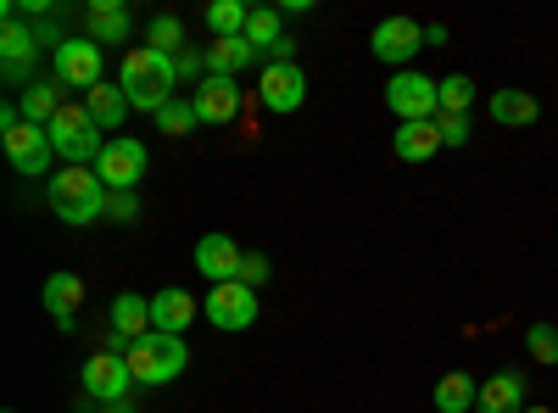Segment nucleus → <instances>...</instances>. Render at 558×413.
<instances>
[{"label": "nucleus", "mask_w": 558, "mask_h": 413, "mask_svg": "<svg viewBox=\"0 0 558 413\" xmlns=\"http://www.w3.org/2000/svg\"><path fill=\"white\" fill-rule=\"evenodd\" d=\"M118 84H123V96H129L134 112H151L157 118L173 101V89H179V57L157 51V45H134V51H123Z\"/></svg>", "instance_id": "obj_1"}, {"label": "nucleus", "mask_w": 558, "mask_h": 413, "mask_svg": "<svg viewBox=\"0 0 558 413\" xmlns=\"http://www.w3.org/2000/svg\"><path fill=\"white\" fill-rule=\"evenodd\" d=\"M45 202H51V212H57L62 223L84 229V223L107 218V202H112V191H107L101 179H96V168H62V173H51V179H45Z\"/></svg>", "instance_id": "obj_2"}, {"label": "nucleus", "mask_w": 558, "mask_h": 413, "mask_svg": "<svg viewBox=\"0 0 558 413\" xmlns=\"http://www.w3.org/2000/svg\"><path fill=\"white\" fill-rule=\"evenodd\" d=\"M123 357H129L134 386H168V380H179L184 369H191V347H184V336H162V330L129 341Z\"/></svg>", "instance_id": "obj_3"}, {"label": "nucleus", "mask_w": 558, "mask_h": 413, "mask_svg": "<svg viewBox=\"0 0 558 413\" xmlns=\"http://www.w3.org/2000/svg\"><path fill=\"white\" fill-rule=\"evenodd\" d=\"M51 146L68 168H96V157L107 151V134L96 129V118L84 112V101H62V112L51 118Z\"/></svg>", "instance_id": "obj_4"}, {"label": "nucleus", "mask_w": 558, "mask_h": 413, "mask_svg": "<svg viewBox=\"0 0 558 413\" xmlns=\"http://www.w3.org/2000/svg\"><path fill=\"white\" fill-rule=\"evenodd\" d=\"M51 84H62V89H96V84H107L101 78V45L96 39H84V34H73V39H57L51 45Z\"/></svg>", "instance_id": "obj_5"}, {"label": "nucleus", "mask_w": 558, "mask_h": 413, "mask_svg": "<svg viewBox=\"0 0 558 413\" xmlns=\"http://www.w3.org/2000/svg\"><path fill=\"white\" fill-rule=\"evenodd\" d=\"M129 386H134V375H129V357L123 352H89L84 357V369H78V391L89 397V402H129Z\"/></svg>", "instance_id": "obj_6"}, {"label": "nucleus", "mask_w": 558, "mask_h": 413, "mask_svg": "<svg viewBox=\"0 0 558 413\" xmlns=\"http://www.w3.org/2000/svg\"><path fill=\"white\" fill-rule=\"evenodd\" d=\"M386 107H391V118L397 123H430L436 112H441V101H436V78H425V73H391V84H386Z\"/></svg>", "instance_id": "obj_7"}, {"label": "nucleus", "mask_w": 558, "mask_h": 413, "mask_svg": "<svg viewBox=\"0 0 558 413\" xmlns=\"http://www.w3.org/2000/svg\"><path fill=\"white\" fill-rule=\"evenodd\" d=\"M146 162H151V151L140 146V141H129V134H112L107 141V151L96 157V179L118 196V191H134L140 179H146Z\"/></svg>", "instance_id": "obj_8"}, {"label": "nucleus", "mask_w": 558, "mask_h": 413, "mask_svg": "<svg viewBox=\"0 0 558 413\" xmlns=\"http://www.w3.org/2000/svg\"><path fill=\"white\" fill-rule=\"evenodd\" d=\"M202 318L213 330H252L257 325V291L252 286H241V280H229V286H213L207 291V302H202Z\"/></svg>", "instance_id": "obj_9"}, {"label": "nucleus", "mask_w": 558, "mask_h": 413, "mask_svg": "<svg viewBox=\"0 0 558 413\" xmlns=\"http://www.w3.org/2000/svg\"><path fill=\"white\" fill-rule=\"evenodd\" d=\"M368 51H375L386 68L408 73V62L425 51V28H418L413 17H386V23H375V34H368Z\"/></svg>", "instance_id": "obj_10"}, {"label": "nucleus", "mask_w": 558, "mask_h": 413, "mask_svg": "<svg viewBox=\"0 0 558 413\" xmlns=\"http://www.w3.org/2000/svg\"><path fill=\"white\" fill-rule=\"evenodd\" d=\"M0 141H7V157H12V168L23 179H45V173H51L57 146H51V134H45L39 123H17V129L0 134Z\"/></svg>", "instance_id": "obj_11"}, {"label": "nucleus", "mask_w": 558, "mask_h": 413, "mask_svg": "<svg viewBox=\"0 0 558 413\" xmlns=\"http://www.w3.org/2000/svg\"><path fill=\"white\" fill-rule=\"evenodd\" d=\"M257 101L268 107V112H296L302 101H307V73H302V62H286V68H263V78H257Z\"/></svg>", "instance_id": "obj_12"}, {"label": "nucleus", "mask_w": 558, "mask_h": 413, "mask_svg": "<svg viewBox=\"0 0 558 413\" xmlns=\"http://www.w3.org/2000/svg\"><path fill=\"white\" fill-rule=\"evenodd\" d=\"M191 101H196V118L213 123V129H218V123H235V118H241V84L207 73V78L196 84V96H191Z\"/></svg>", "instance_id": "obj_13"}, {"label": "nucleus", "mask_w": 558, "mask_h": 413, "mask_svg": "<svg viewBox=\"0 0 558 413\" xmlns=\"http://www.w3.org/2000/svg\"><path fill=\"white\" fill-rule=\"evenodd\" d=\"M241 263H246V252L229 241V235H202L196 241V274H202V280H213V286L241 280Z\"/></svg>", "instance_id": "obj_14"}, {"label": "nucleus", "mask_w": 558, "mask_h": 413, "mask_svg": "<svg viewBox=\"0 0 558 413\" xmlns=\"http://www.w3.org/2000/svg\"><path fill=\"white\" fill-rule=\"evenodd\" d=\"M196 318H202V302L184 286H168V291L151 296V330H162V336H184Z\"/></svg>", "instance_id": "obj_15"}, {"label": "nucleus", "mask_w": 558, "mask_h": 413, "mask_svg": "<svg viewBox=\"0 0 558 413\" xmlns=\"http://www.w3.org/2000/svg\"><path fill=\"white\" fill-rule=\"evenodd\" d=\"M129 34H134V12L123 7V0H89V7H84V39L123 45Z\"/></svg>", "instance_id": "obj_16"}, {"label": "nucleus", "mask_w": 558, "mask_h": 413, "mask_svg": "<svg viewBox=\"0 0 558 413\" xmlns=\"http://www.w3.org/2000/svg\"><path fill=\"white\" fill-rule=\"evenodd\" d=\"M525 408H531V386L520 369H497L492 380H481L475 413H525Z\"/></svg>", "instance_id": "obj_17"}, {"label": "nucleus", "mask_w": 558, "mask_h": 413, "mask_svg": "<svg viewBox=\"0 0 558 413\" xmlns=\"http://www.w3.org/2000/svg\"><path fill=\"white\" fill-rule=\"evenodd\" d=\"M34 51H39V34L23 17H7V28H0V68H7L12 84H34L28 78V57Z\"/></svg>", "instance_id": "obj_18"}, {"label": "nucleus", "mask_w": 558, "mask_h": 413, "mask_svg": "<svg viewBox=\"0 0 558 413\" xmlns=\"http://www.w3.org/2000/svg\"><path fill=\"white\" fill-rule=\"evenodd\" d=\"M78 307H84V280H78V274H51V280H45V313L57 318L62 336L78 325V318H73Z\"/></svg>", "instance_id": "obj_19"}, {"label": "nucleus", "mask_w": 558, "mask_h": 413, "mask_svg": "<svg viewBox=\"0 0 558 413\" xmlns=\"http://www.w3.org/2000/svg\"><path fill=\"white\" fill-rule=\"evenodd\" d=\"M486 112H492V123H502V129H531V123L542 118V101L531 96V89H492Z\"/></svg>", "instance_id": "obj_20"}, {"label": "nucleus", "mask_w": 558, "mask_h": 413, "mask_svg": "<svg viewBox=\"0 0 558 413\" xmlns=\"http://www.w3.org/2000/svg\"><path fill=\"white\" fill-rule=\"evenodd\" d=\"M84 112L96 118V129L112 141V134L123 129V118H129L134 107H129V96H123V84H96V89L84 96Z\"/></svg>", "instance_id": "obj_21"}, {"label": "nucleus", "mask_w": 558, "mask_h": 413, "mask_svg": "<svg viewBox=\"0 0 558 413\" xmlns=\"http://www.w3.org/2000/svg\"><path fill=\"white\" fill-rule=\"evenodd\" d=\"M391 151H397L402 162H425V157H436V151H441V129H436V118H430V123H397Z\"/></svg>", "instance_id": "obj_22"}, {"label": "nucleus", "mask_w": 558, "mask_h": 413, "mask_svg": "<svg viewBox=\"0 0 558 413\" xmlns=\"http://www.w3.org/2000/svg\"><path fill=\"white\" fill-rule=\"evenodd\" d=\"M107 318H112V330L123 336V347L140 341V336H151V302H146V296H134V291H123V296L112 302Z\"/></svg>", "instance_id": "obj_23"}, {"label": "nucleus", "mask_w": 558, "mask_h": 413, "mask_svg": "<svg viewBox=\"0 0 558 413\" xmlns=\"http://www.w3.org/2000/svg\"><path fill=\"white\" fill-rule=\"evenodd\" d=\"M475 402H481V380L475 375L452 369V375L436 380V413H475Z\"/></svg>", "instance_id": "obj_24"}, {"label": "nucleus", "mask_w": 558, "mask_h": 413, "mask_svg": "<svg viewBox=\"0 0 558 413\" xmlns=\"http://www.w3.org/2000/svg\"><path fill=\"white\" fill-rule=\"evenodd\" d=\"M62 84H45V78H34V84H23L17 89V107H23V123H39V129H51V118L62 112V96H57Z\"/></svg>", "instance_id": "obj_25"}, {"label": "nucleus", "mask_w": 558, "mask_h": 413, "mask_svg": "<svg viewBox=\"0 0 558 413\" xmlns=\"http://www.w3.org/2000/svg\"><path fill=\"white\" fill-rule=\"evenodd\" d=\"M252 62H257V51L246 39H213L207 45V73H218V78H241Z\"/></svg>", "instance_id": "obj_26"}, {"label": "nucleus", "mask_w": 558, "mask_h": 413, "mask_svg": "<svg viewBox=\"0 0 558 413\" xmlns=\"http://www.w3.org/2000/svg\"><path fill=\"white\" fill-rule=\"evenodd\" d=\"M475 96H481V84H475L470 73H447V78H436V101H441V112H452V118H470ZM441 112H436V118H441Z\"/></svg>", "instance_id": "obj_27"}, {"label": "nucleus", "mask_w": 558, "mask_h": 413, "mask_svg": "<svg viewBox=\"0 0 558 413\" xmlns=\"http://www.w3.org/2000/svg\"><path fill=\"white\" fill-rule=\"evenodd\" d=\"M246 17H252V7H241V0H213V7H207L213 39H241L246 34Z\"/></svg>", "instance_id": "obj_28"}, {"label": "nucleus", "mask_w": 558, "mask_h": 413, "mask_svg": "<svg viewBox=\"0 0 558 413\" xmlns=\"http://www.w3.org/2000/svg\"><path fill=\"white\" fill-rule=\"evenodd\" d=\"M252 51L263 57V51H274L279 39H286V28H279V12H268V7H252V17H246V34H241Z\"/></svg>", "instance_id": "obj_29"}, {"label": "nucleus", "mask_w": 558, "mask_h": 413, "mask_svg": "<svg viewBox=\"0 0 558 413\" xmlns=\"http://www.w3.org/2000/svg\"><path fill=\"white\" fill-rule=\"evenodd\" d=\"M157 129L168 134V141H179V134H196V129H202V118H196V101H179V96H173V101L157 112Z\"/></svg>", "instance_id": "obj_30"}, {"label": "nucleus", "mask_w": 558, "mask_h": 413, "mask_svg": "<svg viewBox=\"0 0 558 413\" xmlns=\"http://www.w3.org/2000/svg\"><path fill=\"white\" fill-rule=\"evenodd\" d=\"M525 352L536 363H558V325H547V318H536V325L525 330Z\"/></svg>", "instance_id": "obj_31"}, {"label": "nucleus", "mask_w": 558, "mask_h": 413, "mask_svg": "<svg viewBox=\"0 0 558 413\" xmlns=\"http://www.w3.org/2000/svg\"><path fill=\"white\" fill-rule=\"evenodd\" d=\"M146 34H151V45H157V51H168V57H179V45H184V23H179V17H168V12H157Z\"/></svg>", "instance_id": "obj_32"}, {"label": "nucleus", "mask_w": 558, "mask_h": 413, "mask_svg": "<svg viewBox=\"0 0 558 413\" xmlns=\"http://www.w3.org/2000/svg\"><path fill=\"white\" fill-rule=\"evenodd\" d=\"M436 129H441V146H470V118H452V112H441L436 118Z\"/></svg>", "instance_id": "obj_33"}, {"label": "nucleus", "mask_w": 558, "mask_h": 413, "mask_svg": "<svg viewBox=\"0 0 558 413\" xmlns=\"http://www.w3.org/2000/svg\"><path fill=\"white\" fill-rule=\"evenodd\" d=\"M268 274H274V263L263 257V252H246V263H241V286H268Z\"/></svg>", "instance_id": "obj_34"}, {"label": "nucleus", "mask_w": 558, "mask_h": 413, "mask_svg": "<svg viewBox=\"0 0 558 413\" xmlns=\"http://www.w3.org/2000/svg\"><path fill=\"white\" fill-rule=\"evenodd\" d=\"M107 218H112V223H134V218H140V202H134V191H118V196L107 202Z\"/></svg>", "instance_id": "obj_35"}, {"label": "nucleus", "mask_w": 558, "mask_h": 413, "mask_svg": "<svg viewBox=\"0 0 558 413\" xmlns=\"http://www.w3.org/2000/svg\"><path fill=\"white\" fill-rule=\"evenodd\" d=\"M107 413H134V408H129V402H112V408H107Z\"/></svg>", "instance_id": "obj_36"}, {"label": "nucleus", "mask_w": 558, "mask_h": 413, "mask_svg": "<svg viewBox=\"0 0 558 413\" xmlns=\"http://www.w3.org/2000/svg\"><path fill=\"white\" fill-rule=\"evenodd\" d=\"M525 413H553V408H536V402H531V408H525Z\"/></svg>", "instance_id": "obj_37"}, {"label": "nucleus", "mask_w": 558, "mask_h": 413, "mask_svg": "<svg viewBox=\"0 0 558 413\" xmlns=\"http://www.w3.org/2000/svg\"><path fill=\"white\" fill-rule=\"evenodd\" d=\"M7 413H12V408H7Z\"/></svg>", "instance_id": "obj_38"}]
</instances>
